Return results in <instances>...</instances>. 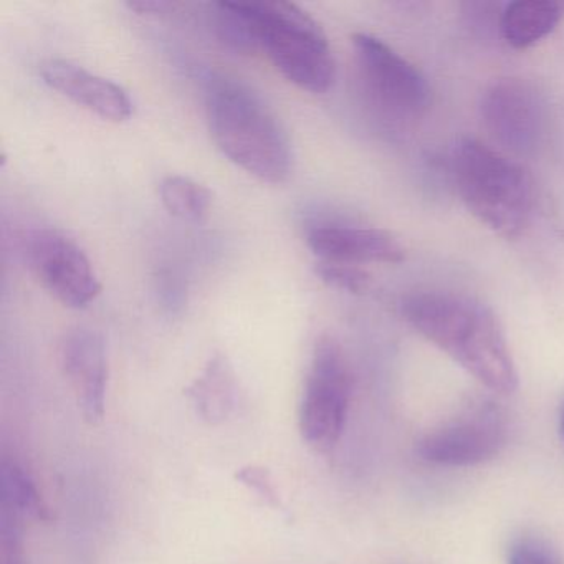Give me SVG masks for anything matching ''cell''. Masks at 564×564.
I'll list each match as a JSON object with an SVG mask.
<instances>
[{
  "label": "cell",
  "instance_id": "cell-1",
  "mask_svg": "<svg viewBox=\"0 0 564 564\" xmlns=\"http://www.w3.org/2000/svg\"><path fill=\"white\" fill-rule=\"evenodd\" d=\"M217 31L240 51L265 52L286 80L310 94L335 84L336 62L322 25L299 6L283 0L220 2Z\"/></svg>",
  "mask_w": 564,
  "mask_h": 564
},
{
  "label": "cell",
  "instance_id": "cell-2",
  "mask_svg": "<svg viewBox=\"0 0 564 564\" xmlns=\"http://www.w3.org/2000/svg\"><path fill=\"white\" fill-rule=\"evenodd\" d=\"M405 322L497 394L518 388L517 368L495 313L451 292H417L402 300Z\"/></svg>",
  "mask_w": 564,
  "mask_h": 564
},
{
  "label": "cell",
  "instance_id": "cell-3",
  "mask_svg": "<svg viewBox=\"0 0 564 564\" xmlns=\"http://www.w3.org/2000/svg\"><path fill=\"white\" fill-rule=\"evenodd\" d=\"M206 113L210 134L224 156L263 183L289 180L293 170L289 134L252 88L226 75H209Z\"/></svg>",
  "mask_w": 564,
  "mask_h": 564
},
{
  "label": "cell",
  "instance_id": "cell-4",
  "mask_svg": "<svg viewBox=\"0 0 564 564\" xmlns=\"http://www.w3.org/2000/svg\"><path fill=\"white\" fill-rule=\"evenodd\" d=\"M458 196L471 216L503 239L521 236L533 210V181L503 151L462 138L452 153Z\"/></svg>",
  "mask_w": 564,
  "mask_h": 564
},
{
  "label": "cell",
  "instance_id": "cell-5",
  "mask_svg": "<svg viewBox=\"0 0 564 564\" xmlns=\"http://www.w3.org/2000/svg\"><path fill=\"white\" fill-rule=\"evenodd\" d=\"M352 375L341 346L323 336L313 349L300 402V432L312 447L332 448L345 431Z\"/></svg>",
  "mask_w": 564,
  "mask_h": 564
},
{
  "label": "cell",
  "instance_id": "cell-6",
  "mask_svg": "<svg viewBox=\"0 0 564 564\" xmlns=\"http://www.w3.org/2000/svg\"><path fill=\"white\" fill-rule=\"evenodd\" d=\"M352 45L366 90L384 113L402 120L427 108V80L411 62L369 34L352 35Z\"/></svg>",
  "mask_w": 564,
  "mask_h": 564
},
{
  "label": "cell",
  "instance_id": "cell-7",
  "mask_svg": "<svg viewBox=\"0 0 564 564\" xmlns=\"http://www.w3.org/2000/svg\"><path fill=\"white\" fill-rule=\"evenodd\" d=\"M28 262L41 285L68 308H87L101 293L94 265L80 246L57 230H35L28 239Z\"/></svg>",
  "mask_w": 564,
  "mask_h": 564
},
{
  "label": "cell",
  "instance_id": "cell-8",
  "mask_svg": "<svg viewBox=\"0 0 564 564\" xmlns=\"http://www.w3.org/2000/svg\"><path fill=\"white\" fill-rule=\"evenodd\" d=\"M481 118L498 144L514 154H530L540 144L544 108L536 91L520 78H498L481 97Z\"/></svg>",
  "mask_w": 564,
  "mask_h": 564
},
{
  "label": "cell",
  "instance_id": "cell-9",
  "mask_svg": "<svg viewBox=\"0 0 564 564\" xmlns=\"http://www.w3.org/2000/svg\"><path fill=\"white\" fill-rule=\"evenodd\" d=\"M507 424L498 409L485 408L429 432L419 442L424 460L445 467H471L500 454L507 444Z\"/></svg>",
  "mask_w": 564,
  "mask_h": 564
},
{
  "label": "cell",
  "instance_id": "cell-10",
  "mask_svg": "<svg viewBox=\"0 0 564 564\" xmlns=\"http://www.w3.org/2000/svg\"><path fill=\"white\" fill-rule=\"evenodd\" d=\"M61 362L88 424L104 421L108 358L104 336L91 328H74L61 343Z\"/></svg>",
  "mask_w": 564,
  "mask_h": 564
},
{
  "label": "cell",
  "instance_id": "cell-11",
  "mask_svg": "<svg viewBox=\"0 0 564 564\" xmlns=\"http://www.w3.org/2000/svg\"><path fill=\"white\" fill-rule=\"evenodd\" d=\"M39 72L52 90L104 120L127 121L134 113L133 100L121 85L91 74L80 65L62 58H48L42 62Z\"/></svg>",
  "mask_w": 564,
  "mask_h": 564
},
{
  "label": "cell",
  "instance_id": "cell-12",
  "mask_svg": "<svg viewBox=\"0 0 564 564\" xmlns=\"http://www.w3.org/2000/svg\"><path fill=\"white\" fill-rule=\"evenodd\" d=\"M312 252L319 260L345 263H399L405 259L404 247L392 234L381 229L319 224L306 234Z\"/></svg>",
  "mask_w": 564,
  "mask_h": 564
},
{
  "label": "cell",
  "instance_id": "cell-13",
  "mask_svg": "<svg viewBox=\"0 0 564 564\" xmlns=\"http://www.w3.org/2000/svg\"><path fill=\"white\" fill-rule=\"evenodd\" d=\"M564 6L554 0H517L505 6L500 32L513 48L533 47L546 39L563 19Z\"/></svg>",
  "mask_w": 564,
  "mask_h": 564
},
{
  "label": "cell",
  "instance_id": "cell-14",
  "mask_svg": "<svg viewBox=\"0 0 564 564\" xmlns=\"http://www.w3.org/2000/svg\"><path fill=\"white\" fill-rule=\"evenodd\" d=\"M196 414L209 425L227 421L236 405L237 384L232 366L226 356L216 355L209 359L203 375L186 389Z\"/></svg>",
  "mask_w": 564,
  "mask_h": 564
},
{
  "label": "cell",
  "instance_id": "cell-15",
  "mask_svg": "<svg viewBox=\"0 0 564 564\" xmlns=\"http://www.w3.org/2000/svg\"><path fill=\"white\" fill-rule=\"evenodd\" d=\"M0 507L14 511L18 517L51 520V511L37 485L15 462L4 460L0 465Z\"/></svg>",
  "mask_w": 564,
  "mask_h": 564
},
{
  "label": "cell",
  "instance_id": "cell-16",
  "mask_svg": "<svg viewBox=\"0 0 564 564\" xmlns=\"http://www.w3.org/2000/svg\"><path fill=\"white\" fill-rule=\"evenodd\" d=\"M160 197L171 216L184 223H200L213 206V193L204 184L186 176H167L161 181Z\"/></svg>",
  "mask_w": 564,
  "mask_h": 564
},
{
  "label": "cell",
  "instance_id": "cell-17",
  "mask_svg": "<svg viewBox=\"0 0 564 564\" xmlns=\"http://www.w3.org/2000/svg\"><path fill=\"white\" fill-rule=\"evenodd\" d=\"M316 275L333 289L341 290V292L352 293V295H361L371 286V275L355 263L328 262V260H319L316 263Z\"/></svg>",
  "mask_w": 564,
  "mask_h": 564
},
{
  "label": "cell",
  "instance_id": "cell-18",
  "mask_svg": "<svg viewBox=\"0 0 564 564\" xmlns=\"http://www.w3.org/2000/svg\"><path fill=\"white\" fill-rule=\"evenodd\" d=\"M21 517L0 507V564H25Z\"/></svg>",
  "mask_w": 564,
  "mask_h": 564
},
{
  "label": "cell",
  "instance_id": "cell-19",
  "mask_svg": "<svg viewBox=\"0 0 564 564\" xmlns=\"http://www.w3.org/2000/svg\"><path fill=\"white\" fill-rule=\"evenodd\" d=\"M237 481L249 488L262 500L263 505L273 508V510H283L282 498L273 485L272 475L267 468L259 465H247L236 471Z\"/></svg>",
  "mask_w": 564,
  "mask_h": 564
},
{
  "label": "cell",
  "instance_id": "cell-20",
  "mask_svg": "<svg viewBox=\"0 0 564 564\" xmlns=\"http://www.w3.org/2000/svg\"><path fill=\"white\" fill-rule=\"evenodd\" d=\"M508 564H563V561L543 541L523 538L511 544Z\"/></svg>",
  "mask_w": 564,
  "mask_h": 564
},
{
  "label": "cell",
  "instance_id": "cell-21",
  "mask_svg": "<svg viewBox=\"0 0 564 564\" xmlns=\"http://www.w3.org/2000/svg\"><path fill=\"white\" fill-rule=\"evenodd\" d=\"M130 9L140 12V14H163L164 11L171 8L167 2H131Z\"/></svg>",
  "mask_w": 564,
  "mask_h": 564
},
{
  "label": "cell",
  "instance_id": "cell-22",
  "mask_svg": "<svg viewBox=\"0 0 564 564\" xmlns=\"http://www.w3.org/2000/svg\"><path fill=\"white\" fill-rule=\"evenodd\" d=\"M560 429H561V435H563V442H564V404H563V408H561Z\"/></svg>",
  "mask_w": 564,
  "mask_h": 564
}]
</instances>
